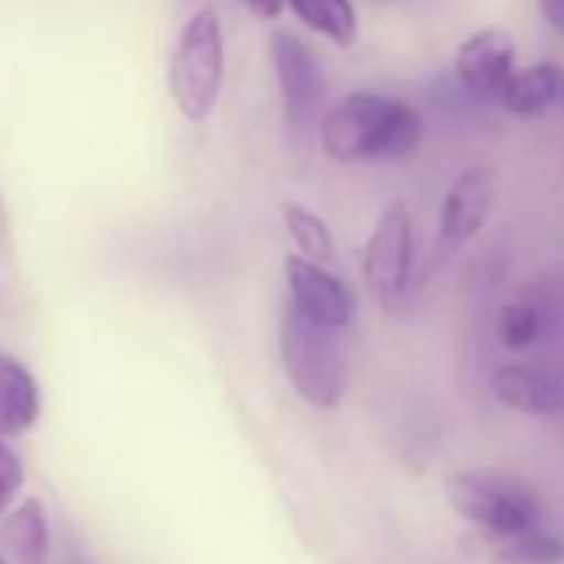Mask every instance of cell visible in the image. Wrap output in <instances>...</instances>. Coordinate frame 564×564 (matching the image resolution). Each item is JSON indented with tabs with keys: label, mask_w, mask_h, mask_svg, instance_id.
<instances>
[{
	"label": "cell",
	"mask_w": 564,
	"mask_h": 564,
	"mask_svg": "<svg viewBox=\"0 0 564 564\" xmlns=\"http://www.w3.org/2000/svg\"><path fill=\"white\" fill-rule=\"evenodd\" d=\"M323 150L336 163H395L422 143V117L379 94H349L319 117Z\"/></svg>",
	"instance_id": "1"
},
{
	"label": "cell",
	"mask_w": 564,
	"mask_h": 564,
	"mask_svg": "<svg viewBox=\"0 0 564 564\" xmlns=\"http://www.w3.org/2000/svg\"><path fill=\"white\" fill-rule=\"evenodd\" d=\"M279 359L290 386L319 412L343 405L349 389V362L339 333H329L286 306L279 323Z\"/></svg>",
	"instance_id": "2"
},
{
	"label": "cell",
	"mask_w": 564,
	"mask_h": 564,
	"mask_svg": "<svg viewBox=\"0 0 564 564\" xmlns=\"http://www.w3.org/2000/svg\"><path fill=\"white\" fill-rule=\"evenodd\" d=\"M226 74L223 21L216 8H199L176 34L170 54V97L189 123L213 117Z\"/></svg>",
	"instance_id": "3"
},
{
	"label": "cell",
	"mask_w": 564,
	"mask_h": 564,
	"mask_svg": "<svg viewBox=\"0 0 564 564\" xmlns=\"http://www.w3.org/2000/svg\"><path fill=\"white\" fill-rule=\"evenodd\" d=\"M272 67L282 94V130H286V143L293 156H306L313 133L319 127V107H323V70L313 57V51L293 37V34H275L272 37Z\"/></svg>",
	"instance_id": "4"
},
{
	"label": "cell",
	"mask_w": 564,
	"mask_h": 564,
	"mask_svg": "<svg viewBox=\"0 0 564 564\" xmlns=\"http://www.w3.org/2000/svg\"><path fill=\"white\" fill-rule=\"evenodd\" d=\"M445 498L462 518L478 524L488 538L518 534L524 528H534L541 518L534 495L521 481L508 478L455 471L445 478Z\"/></svg>",
	"instance_id": "5"
},
{
	"label": "cell",
	"mask_w": 564,
	"mask_h": 564,
	"mask_svg": "<svg viewBox=\"0 0 564 564\" xmlns=\"http://www.w3.org/2000/svg\"><path fill=\"white\" fill-rule=\"evenodd\" d=\"M412 265H415L412 213L402 199H392L379 213L362 256V279L376 306L382 310L402 306L412 282Z\"/></svg>",
	"instance_id": "6"
},
{
	"label": "cell",
	"mask_w": 564,
	"mask_h": 564,
	"mask_svg": "<svg viewBox=\"0 0 564 564\" xmlns=\"http://www.w3.org/2000/svg\"><path fill=\"white\" fill-rule=\"evenodd\" d=\"M286 286H290V310L300 313L303 319L343 333L356 319V293L346 282L326 269L316 265L303 256H286Z\"/></svg>",
	"instance_id": "7"
},
{
	"label": "cell",
	"mask_w": 564,
	"mask_h": 564,
	"mask_svg": "<svg viewBox=\"0 0 564 564\" xmlns=\"http://www.w3.org/2000/svg\"><path fill=\"white\" fill-rule=\"evenodd\" d=\"M498 203V176L491 166H468L445 193L438 209V242L458 252L491 219Z\"/></svg>",
	"instance_id": "8"
},
{
	"label": "cell",
	"mask_w": 564,
	"mask_h": 564,
	"mask_svg": "<svg viewBox=\"0 0 564 564\" xmlns=\"http://www.w3.org/2000/svg\"><path fill=\"white\" fill-rule=\"evenodd\" d=\"M511 70H514V41L505 28H481L458 47L455 74L471 97L498 100Z\"/></svg>",
	"instance_id": "9"
},
{
	"label": "cell",
	"mask_w": 564,
	"mask_h": 564,
	"mask_svg": "<svg viewBox=\"0 0 564 564\" xmlns=\"http://www.w3.org/2000/svg\"><path fill=\"white\" fill-rule=\"evenodd\" d=\"M495 399L521 415H561L564 412V386L528 366H501L491 372Z\"/></svg>",
	"instance_id": "10"
},
{
	"label": "cell",
	"mask_w": 564,
	"mask_h": 564,
	"mask_svg": "<svg viewBox=\"0 0 564 564\" xmlns=\"http://www.w3.org/2000/svg\"><path fill=\"white\" fill-rule=\"evenodd\" d=\"M41 419V386L14 356L0 352V438H18Z\"/></svg>",
	"instance_id": "11"
},
{
	"label": "cell",
	"mask_w": 564,
	"mask_h": 564,
	"mask_svg": "<svg viewBox=\"0 0 564 564\" xmlns=\"http://www.w3.org/2000/svg\"><path fill=\"white\" fill-rule=\"evenodd\" d=\"M0 544L4 557H14L18 564H47L51 561V524L47 508L37 498L21 501L4 514L0 524Z\"/></svg>",
	"instance_id": "12"
},
{
	"label": "cell",
	"mask_w": 564,
	"mask_h": 564,
	"mask_svg": "<svg viewBox=\"0 0 564 564\" xmlns=\"http://www.w3.org/2000/svg\"><path fill=\"white\" fill-rule=\"evenodd\" d=\"M561 87H564L561 67L538 61V64L511 70V77L505 80V87L498 94V104L514 117H538L554 100H561Z\"/></svg>",
	"instance_id": "13"
},
{
	"label": "cell",
	"mask_w": 564,
	"mask_h": 564,
	"mask_svg": "<svg viewBox=\"0 0 564 564\" xmlns=\"http://www.w3.org/2000/svg\"><path fill=\"white\" fill-rule=\"evenodd\" d=\"M544 313H547L544 293L538 286H521L514 293V300L498 316V336H501L505 349H511V352L531 349L544 333Z\"/></svg>",
	"instance_id": "14"
},
{
	"label": "cell",
	"mask_w": 564,
	"mask_h": 564,
	"mask_svg": "<svg viewBox=\"0 0 564 564\" xmlns=\"http://www.w3.org/2000/svg\"><path fill=\"white\" fill-rule=\"evenodd\" d=\"M310 31L333 41L336 47H352L359 37V18L352 0H282Z\"/></svg>",
	"instance_id": "15"
},
{
	"label": "cell",
	"mask_w": 564,
	"mask_h": 564,
	"mask_svg": "<svg viewBox=\"0 0 564 564\" xmlns=\"http://www.w3.org/2000/svg\"><path fill=\"white\" fill-rule=\"evenodd\" d=\"M282 226H286V232L296 242L303 259H310L316 265H326V269L333 265L336 239H333V232H329V226H326V219L319 213H313L303 203L286 199V203H282Z\"/></svg>",
	"instance_id": "16"
},
{
	"label": "cell",
	"mask_w": 564,
	"mask_h": 564,
	"mask_svg": "<svg viewBox=\"0 0 564 564\" xmlns=\"http://www.w3.org/2000/svg\"><path fill=\"white\" fill-rule=\"evenodd\" d=\"M491 541H495V554L505 564H564V541L557 534L541 531L538 524Z\"/></svg>",
	"instance_id": "17"
},
{
	"label": "cell",
	"mask_w": 564,
	"mask_h": 564,
	"mask_svg": "<svg viewBox=\"0 0 564 564\" xmlns=\"http://www.w3.org/2000/svg\"><path fill=\"white\" fill-rule=\"evenodd\" d=\"M21 488H24V465L18 452L8 445V438H0V518L11 511Z\"/></svg>",
	"instance_id": "18"
},
{
	"label": "cell",
	"mask_w": 564,
	"mask_h": 564,
	"mask_svg": "<svg viewBox=\"0 0 564 564\" xmlns=\"http://www.w3.org/2000/svg\"><path fill=\"white\" fill-rule=\"evenodd\" d=\"M538 11L547 21V28L564 37V0H538Z\"/></svg>",
	"instance_id": "19"
},
{
	"label": "cell",
	"mask_w": 564,
	"mask_h": 564,
	"mask_svg": "<svg viewBox=\"0 0 564 564\" xmlns=\"http://www.w3.org/2000/svg\"><path fill=\"white\" fill-rule=\"evenodd\" d=\"M239 4H246L252 14H259V18H279L282 14V8H286V4H282V0H239Z\"/></svg>",
	"instance_id": "20"
},
{
	"label": "cell",
	"mask_w": 564,
	"mask_h": 564,
	"mask_svg": "<svg viewBox=\"0 0 564 564\" xmlns=\"http://www.w3.org/2000/svg\"><path fill=\"white\" fill-rule=\"evenodd\" d=\"M0 564H11V561H8V557H4V551H0Z\"/></svg>",
	"instance_id": "21"
},
{
	"label": "cell",
	"mask_w": 564,
	"mask_h": 564,
	"mask_svg": "<svg viewBox=\"0 0 564 564\" xmlns=\"http://www.w3.org/2000/svg\"><path fill=\"white\" fill-rule=\"evenodd\" d=\"M561 104H564V87H561Z\"/></svg>",
	"instance_id": "22"
}]
</instances>
